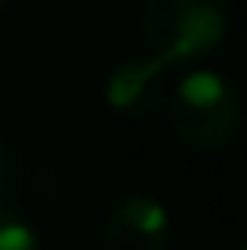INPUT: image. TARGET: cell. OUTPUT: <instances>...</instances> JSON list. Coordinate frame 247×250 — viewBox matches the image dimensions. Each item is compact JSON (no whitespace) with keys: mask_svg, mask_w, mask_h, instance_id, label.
Listing matches in <instances>:
<instances>
[{"mask_svg":"<svg viewBox=\"0 0 247 250\" xmlns=\"http://www.w3.org/2000/svg\"><path fill=\"white\" fill-rule=\"evenodd\" d=\"M171 214L160 200L131 192L113 203L102 225V250H167Z\"/></svg>","mask_w":247,"mask_h":250,"instance_id":"3","label":"cell"},{"mask_svg":"<svg viewBox=\"0 0 247 250\" xmlns=\"http://www.w3.org/2000/svg\"><path fill=\"white\" fill-rule=\"evenodd\" d=\"M106 105L124 120H146L167 98V65L160 58H124L106 80Z\"/></svg>","mask_w":247,"mask_h":250,"instance_id":"4","label":"cell"},{"mask_svg":"<svg viewBox=\"0 0 247 250\" xmlns=\"http://www.w3.org/2000/svg\"><path fill=\"white\" fill-rule=\"evenodd\" d=\"M236 250H247V236H244V239H240V247H236Z\"/></svg>","mask_w":247,"mask_h":250,"instance_id":"7","label":"cell"},{"mask_svg":"<svg viewBox=\"0 0 247 250\" xmlns=\"http://www.w3.org/2000/svg\"><path fill=\"white\" fill-rule=\"evenodd\" d=\"M0 250H40V236L25 214L0 203Z\"/></svg>","mask_w":247,"mask_h":250,"instance_id":"5","label":"cell"},{"mask_svg":"<svg viewBox=\"0 0 247 250\" xmlns=\"http://www.w3.org/2000/svg\"><path fill=\"white\" fill-rule=\"evenodd\" d=\"M11 170H15V152H11V145H7L4 138H0V188L7 185Z\"/></svg>","mask_w":247,"mask_h":250,"instance_id":"6","label":"cell"},{"mask_svg":"<svg viewBox=\"0 0 247 250\" xmlns=\"http://www.w3.org/2000/svg\"><path fill=\"white\" fill-rule=\"evenodd\" d=\"M164 113L185 149L222 152L244 131V98L222 73L197 69L182 76L164 98Z\"/></svg>","mask_w":247,"mask_h":250,"instance_id":"1","label":"cell"},{"mask_svg":"<svg viewBox=\"0 0 247 250\" xmlns=\"http://www.w3.org/2000/svg\"><path fill=\"white\" fill-rule=\"evenodd\" d=\"M138 33L164 65L197 62L225 44L229 0H142Z\"/></svg>","mask_w":247,"mask_h":250,"instance_id":"2","label":"cell"},{"mask_svg":"<svg viewBox=\"0 0 247 250\" xmlns=\"http://www.w3.org/2000/svg\"><path fill=\"white\" fill-rule=\"evenodd\" d=\"M7 4H11V0H0V11H4V7H7Z\"/></svg>","mask_w":247,"mask_h":250,"instance_id":"8","label":"cell"}]
</instances>
